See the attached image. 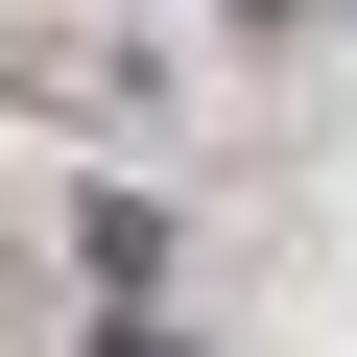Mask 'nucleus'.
<instances>
[{"label":"nucleus","mask_w":357,"mask_h":357,"mask_svg":"<svg viewBox=\"0 0 357 357\" xmlns=\"http://www.w3.org/2000/svg\"><path fill=\"white\" fill-rule=\"evenodd\" d=\"M72 357H191V333H167V310H96V333H72Z\"/></svg>","instance_id":"2"},{"label":"nucleus","mask_w":357,"mask_h":357,"mask_svg":"<svg viewBox=\"0 0 357 357\" xmlns=\"http://www.w3.org/2000/svg\"><path fill=\"white\" fill-rule=\"evenodd\" d=\"M238 24H310V0H238Z\"/></svg>","instance_id":"3"},{"label":"nucleus","mask_w":357,"mask_h":357,"mask_svg":"<svg viewBox=\"0 0 357 357\" xmlns=\"http://www.w3.org/2000/svg\"><path fill=\"white\" fill-rule=\"evenodd\" d=\"M72 286L143 310V286H167V191H72Z\"/></svg>","instance_id":"1"}]
</instances>
